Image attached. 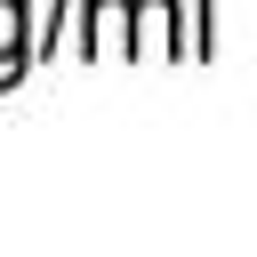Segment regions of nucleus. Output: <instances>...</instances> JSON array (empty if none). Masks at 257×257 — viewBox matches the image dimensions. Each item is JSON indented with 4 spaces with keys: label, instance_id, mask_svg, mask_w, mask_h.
Wrapping results in <instances>:
<instances>
[{
    "label": "nucleus",
    "instance_id": "1",
    "mask_svg": "<svg viewBox=\"0 0 257 257\" xmlns=\"http://www.w3.org/2000/svg\"><path fill=\"white\" fill-rule=\"evenodd\" d=\"M32 40H40V32H32V8H24V0H0V88H8V80H24Z\"/></svg>",
    "mask_w": 257,
    "mask_h": 257
},
{
    "label": "nucleus",
    "instance_id": "2",
    "mask_svg": "<svg viewBox=\"0 0 257 257\" xmlns=\"http://www.w3.org/2000/svg\"><path fill=\"white\" fill-rule=\"evenodd\" d=\"M137 16V0H88V32H80V56H104V48H128L120 24Z\"/></svg>",
    "mask_w": 257,
    "mask_h": 257
}]
</instances>
